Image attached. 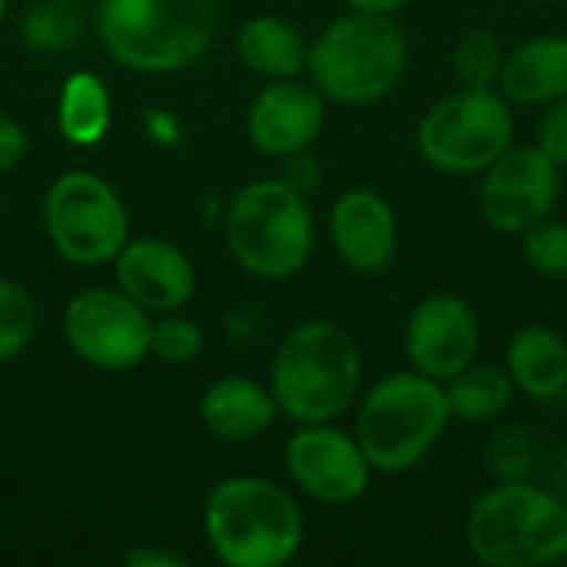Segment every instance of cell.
Returning a JSON list of instances; mask_svg holds the SVG:
<instances>
[{"label":"cell","mask_w":567,"mask_h":567,"mask_svg":"<svg viewBox=\"0 0 567 567\" xmlns=\"http://www.w3.org/2000/svg\"><path fill=\"white\" fill-rule=\"evenodd\" d=\"M535 146L551 159L558 163L561 169H567V93L558 96L555 103L545 106V116L538 123V140Z\"/></svg>","instance_id":"f1b7e54d"},{"label":"cell","mask_w":567,"mask_h":567,"mask_svg":"<svg viewBox=\"0 0 567 567\" xmlns=\"http://www.w3.org/2000/svg\"><path fill=\"white\" fill-rule=\"evenodd\" d=\"M203 532L226 567H282L306 542L299 502L262 475L223 478L203 508Z\"/></svg>","instance_id":"7a4b0ae2"},{"label":"cell","mask_w":567,"mask_h":567,"mask_svg":"<svg viewBox=\"0 0 567 567\" xmlns=\"http://www.w3.org/2000/svg\"><path fill=\"white\" fill-rule=\"evenodd\" d=\"M522 256L525 262L548 279H567V223L542 219L522 233Z\"/></svg>","instance_id":"4316f807"},{"label":"cell","mask_w":567,"mask_h":567,"mask_svg":"<svg viewBox=\"0 0 567 567\" xmlns=\"http://www.w3.org/2000/svg\"><path fill=\"white\" fill-rule=\"evenodd\" d=\"M43 229L60 259L96 269L116 259L130 239V213L120 193L96 173L70 169L43 196Z\"/></svg>","instance_id":"9c48e42d"},{"label":"cell","mask_w":567,"mask_h":567,"mask_svg":"<svg viewBox=\"0 0 567 567\" xmlns=\"http://www.w3.org/2000/svg\"><path fill=\"white\" fill-rule=\"evenodd\" d=\"M199 419L209 435L223 442H252L279 419V405L269 385L246 375H226L213 382L199 399Z\"/></svg>","instance_id":"ac0fdd59"},{"label":"cell","mask_w":567,"mask_h":567,"mask_svg":"<svg viewBox=\"0 0 567 567\" xmlns=\"http://www.w3.org/2000/svg\"><path fill=\"white\" fill-rule=\"evenodd\" d=\"M203 352V329L193 319H183L176 312H166L153 319V342L150 355H156L166 365H186Z\"/></svg>","instance_id":"83f0119b"},{"label":"cell","mask_w":567,"mask_h":567,"mask_svg":"<svg viewBox=\"0 0 567 567\" xmlns=\"http://www.w3.org/2000/svg\"><path fill=\"white\" fill-rule=\"evenodd\" d=\"M505 372L515 389L535 402L565 399L567 389V339L551 326H525L508 339Z\"/></svg>","instance_id":"d6986e66"},{"label":"cell","mask_w":567,"mask_h":567,"mask_svg":"<svg viewBox=\"0 0 567 567\" xmlns=\"http://www.w3.org/2000/svg\"><path fill=\"white\" fill-rule=\"evenodd\" d=\"M219 27L216 0H100L103 50L133 73H176L193 66Z\"/></svg>","instance_id":"5b68a950"},{"label":"cell","mask_w":567,"mask_h":567,"mask_svg":"<svg viewBox=\"0 0 567 567\" xmlns=\"http://www.w3.org/2000/svg\"><path fill=\"white\" fill-rule=\"evenodd\" d=\"M306 70L326 100L372 106L385 100L409 70L405 30L389 13L349 10L309 43Z\"/></svg>","instance_id":"3957f363"},{"label":"cell","mask_w":567,"mask_h":567,"mask_svg":"<svg viewBox=\"0 0 567 567\" xmlns=\"http://www.w3.org/2000/svg\"><path fill=\"white\" fill-rule=\"evenodd\" d=\"M113 123V100L103 76L76 70L63 80L56 96V126L60 136L73 146H96Z\"/></svg>","instance_id":"44dd1931"},{"label":"cell","mask_w":567,"mask_h":567,"mask_svg":"<svg viewBox=\"0 0 567 567\" xmlns=\"http://www.w3.org/2000/svg\"><path fill=\"white\" fill-rule=\"evenodd\" d=\"M565 399H567V389H565Z\"/></svg>","instance_id":"8d00e7d4"},{"label":"cell","mask_w":567,"mask_h":567,"mask_svg":"<svg viewBox=\"0 0 567 567\" xmlns=\"http://www.w3.org/2000/svg\"><path fill=\"white\" fill-rule=\"evenodd\" d=\"M538 468V445L525 425H505L485 442V472L495 482H528Z\"/></svg>","instance_id":"d4e9b609"},{"label":"cell","mask_w":567,"mask_h":567,"mask_svg":"<svg viewBox=\"0 0 567 567\" xmlns=\"http://www.w3.org/2000/svg\"><path fill=\"white\" fill-rule=\"evenodd\" d=\"M20 37L40 53H63L80 37V13L73 0H37L23 20Z\"/></svg>","instance_id":"cb8c5ba5"},{"label":"cell","mask_w":567,"mask_h":567,"mask_svg":"<svg viewBox=\"0 0 567 567\" xmlns=\"http://www.w3.org/2000/svg\"><path fill=\"white\" fill-rule=\"evenodd\" d=\"M352 10H365V13H389V17H395L399 10H405V7H412L415 0H346Z\"/></svg>","instance_id":"836d02e7"},{"label":"cell","mask_w":567,"mask_h":567,"mask_svg":"<svg viewBox=\"0 0 567 567\" xmlns=\"http://www.w3.org/2000/svg\"><path fill=\"white\" fill-rule=\"evenodd\" d=\"M282 179H286L292 189H299L302 196H309V193L319 186V179H322V166H319V159H316L309 150H299V153L286 156V173H282Z\"/></svg>","instance_id":"4dcf8cb0"},{"label":"cell","mask_w":567,"mask_h":567,"mask_svg":"<svg viewBox=\"0 0 567 567\" xmlns=\"http://www.w3.org/2000/svg\"><path fill=\"white\" fill-rule=\"evenodd\" d=\"M326 96L312 80H269L246 113L249 143L276 159L309 150L326 126Z\"/></svg>","instance_id":"5bb4252c"},{"label":"cell","mask_w":567,"mask_h":567,"mask_svg":"<svg viewBox=\"0 0 567 567\" xmlns=\"http://www.w3.org/2000/svg\"><path fill=\"white\" fill-rule=\"evenodd\" d=\"M226 246L256 279H292L312 256L316 223L309 199L279 179L246 183L226 206Z\"/></svg>","instance_id":"52a82bcc"},{"label":"cell","mask_w":567,"mask_h":567,"mask_svg":"<svg viewBox=\"0 0 567 567\" xmlns=\"http://www.w3.org/2000/svg\"><path fill=\"white\" fill-rule=\"evenodd\" d=\"M123 561H126L130 567H186V558L169 555V551H159V548H150V545L126 551V558H123Z\"/></svg>","instance_id":"1f68e13d"},{"label":"cell","mask_w":567,"mask_h":567,"mask_svg":"<svg viewBox=\"0 0 567 567\" xmlns=\"http://www.w3.org/2000/svg\"><path fill=\"white\" fill-rule=\"evenodd\" d=\"M116 289H123L150 316L179 312L196 292V269L189 256L166 239H126L113 259Z\"/></svg>","instance_id":"2e32d148"},{"label":"cell","mask_w":567,"mask_h":567,"mask_svg":"<svg viewBox=\"0 0 567 567\" xmlns=\"http://www.w3.org/2000/svg\"><path fill=\"white\" fill-rule=\"evenodd\" d=\"M329 236H332L336 256L346 262V269L359 276L385 272L399 252L395 209L382 193L369 186H352L332 203Z\"/></svg>","instance_id":"9a60e30c"},{"label":"cell","mask_w":567,"mask_h":567,"mask_svg":"<svg viewBox=\"0 0 567 567\" xmlns=\"http://www.w3.org/2000/svg\"><path fill=\"white\" fill-rule=\"evenodd\" d=\"M465 545L488 567H548L567 561V502L528 482H495L465 518Z\"/></svg>","instance_id":"277c9868"},{"label":"cell","mask_w":567,"mask_h":567,"mask_svg":"<svg viewBox=\"0 0 567 567\" xmlns=\"http://www.w3.org/2000/svg\"><path fill=\"white\" fill-rule=\"evenodd\" d=\"M535 3H561V0H535Z\"/></svg>","instance_id":"d590c367"},{"label":"cell","mask_w":567,"mask_h":567,"mask_svg":"<svg viewBox=\"0 0 567 567\" xmlns=\"http://www.w3.org/2000/svg\"><path fill=\"white\" fill-rule=\"evenodd\" d=\"M478 176V213L502 236H522L548 219L561 196V166L528 143H512Z\"/></svg>","instance_id":"8fae6325"},{"label":"cell","mask_w":567,"mask_h":567,"mask_svg":"<svg viewBox=\"0 0 567 567\" xmlns=\"http://www.w3.org/2000/svg\"><path fill=\"white\" fill-rule=\"evenodd\" d=\"M515 392L518 389H515V382H512V375L505 369L475 365V362L445 382L452 419H462V422H495V419H502L512 409Z\"/></svg>","instance_id":"7402d4cb"},{"label":"cell","mask_w":567,"mask_h":567,"mask_svg":"<svg viewBox=\"0 0 567 567\" xmlns=\"http://www.w3.org/2000/svg\"><path fill=\"white\" fill-rule=\"evenodd\" d=\"M452 422L445 382L415 369L379 379L355 415V442L362 445L372 472L402 475L415 468L445 435Z\"/></svg>","instance_id":"8992f818"},{"label":"cell","mask_w":567,"mask_h":567,"mask_svg":"<svg viewBox=\"0 0 567 567\" xmlns=\"http://www.w3.org/2000/svg\"><path fill=\"white\" fill-rule=\"evenodd\" d=\"M482 326L475 309L455 292L425 296L405 322V355L415 372L449 382L478 359Z\"/></svg>","instance_id":"4fadbf2b"},{"label":"cell","mask_w":567,"mask_h":567,"mask_svg":"<svg viewBox=\"0 0 567 567\" xmlns=\"http://www.w3.org/2000/svg\"><path fill=\"white\" fill-rule=\"evenodd\" d=\"M236 53L246 63V70H252L256 76L289 80L306 70L309 43L296 23L272 17V13H259L243 23L236 37Z\"/></svg>","instance_id":"ffe728a7"},{"label":"cell","mask_w":567,"mask_h":567,"mask_svg":"<svg viewBox=\"0 0 567 567\" xmlns=\"http://www.w3.org/2000/svg\"><path fill=\"white\" fill-rule=\"evenodd\" d=\"M502 66H505V50H502V40H498L495 30L472 27L455 43L452 70H455L458 86H468V90H498Z\"/></svg>","instance_id":"603a6c76"},{"label":"cell","mask_w":567,"mask_h":567,"mask_svg":"<svg viewBox=\"0 0 567 567\" xmlns=\"http://www.w3.org/2000/svg\"><path fill=\"white\" fill-rule=\"evenodd\" d=\"M37 329V306L30 292L10 279H0V362L17 359Z\"/></svg>","instance_id":"484cf974"},{"label":"cell","mask_w":567,"mask_h":567,"mask_svg":"<svg viewBox=\"0 0 567 567\" xmlns=\"http://www.w3.org/2000/svg\"><path fill=\"white\" fill-rule=\"evenodd\" d=\"M362 385L359 342L332 319L299 322L276 349L269 392L279 415L296 425L336 422L352 409Z\"/></svg>","instance_id":"6da1fadb"},{"label":"cell","mask_w":567,"mask_h":567,"mask_svg":"<svg viewBox=\"0 0 567 567\" xmlns=\"http://www.w3.org/2000/svg\"><path fill=\"white\" fill-rule=\"evenodd\" d=\"M548 478H551V492H555V495H561V498L567 502V445L551 455Z\"/></svg>","instance_id":"d6a6232c"},{"label":"cell","mask_w":567,"mask_h":567,"mask_svg":"<svg viewBox=\"0 0 567 567\" xmlns=\"http://www.w3.org/2000/svg\"><path fill=\"white\" fill-rule=\"evenodd\" d=\"M27 146H30L27 130L13 116L0 113V176H7L10 169H17L23 163Z\"/></svg>","instance_id":"f546056e"},{"label":"cell","mask_w":567,"mask_h":567,"mask_svg":"<svg viewBox=\"0 0 567 567\" xmlns=\"http://www.w3.org/2000/svg\"><path fill=\"white\" fill-rule=\"evenodd\" d=\"M415 143L435 173L478 176L515 143L512 103L502 90L458 86L422 113Z\"/></svg>","instance_id":"ba28073f"},{"label":"cell","mask_w":567,"mask_h":567,"mask_svg":"<svg viewBox=\"0 0 567 567\" xmlns=\"http://www.w3.org/2000/svg\"><path fill=\"white\" fill-rule=\"evenodd\" d=\"M73 355L103 372H126L150 355L153 316L123 289H83L63 309Z\"/></svg>","instance_id":"30bf717a"},{"label":"cell","mask_w":567,"mask_h":567,"mask_svg":"<svg viewBox=\"0 0 567 567\" xmlns=\"http://www.w3.org/2000/svg\"><path fill=\"white\" fill-rule=\"evenodd\" d=\"M3 17H7V0H0V23H3Z\"/></svg>","instance_id":"e575fe53"},{"label":"cell","mask_w":567,"mask_h":567,"mask_svg":"<svg viewBox=\"0 0 567 567\" xmlns=\"http://www.w3.org/2000/svg\"><path fill=\"white\" fill-rule=\"evenodd\" d=\"M498 90L518 106H548L567 93V37L538 33L505 53Z\"/></svg>","instance_id":"e0dca14e"},{"label":"cell","mask_w":567,"mask_h":567,"mask_svg":"<svg viewBox=\"0 0 567 567\" xmlns=\"http://www.w3.org/2000/svg\"><path fill=\"white\" fill-rule=\"evenodd\" d=\"M286 472L302 495L322 505H352L372 482V465L362 445L332 422L299 425L286 445Z\"/></svg>","instance_id":"7c38bea8"}]
</instances>
